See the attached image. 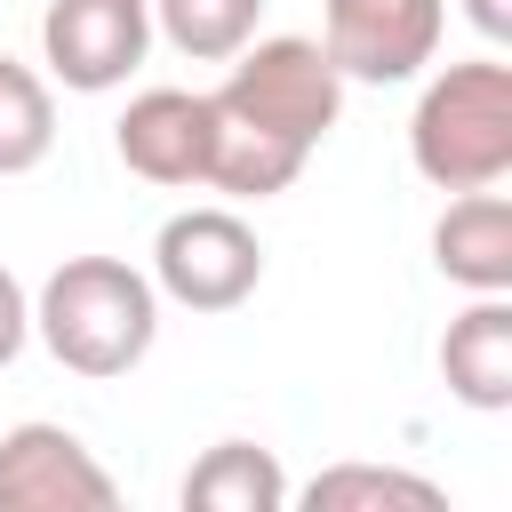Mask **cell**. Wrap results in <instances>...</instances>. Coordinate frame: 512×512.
I'll list each match as a JSON object with an SVG mask.
<instances>
[{"label": "cell", "instance_id": "9c48e42d", "mask_svg": "<svg viewBox=\"0 0 512 512\" xmlns=\"http://www.w3.org/2000/svg\"><path fill=\"white\" fill-rule=\"evenodd\" d=\"M432 264L472 296H512V200L496 184L456 192L448 216L432 224Z\"/></svg>", "mask_w": 512, "mask_h": 512}, {"label": "cell", "instance_id": "4fadbf2b", "mask_svg": "<svg viewBox=\"0 0 512 512\" xmlns=\"http://www.w3.org/2000/svg\"><path fill=\"white\" fill-rule=\"evenodd\" d=\"M264 0H152V32L192 64H232L256 40Z\"/></svg>", "mask_w": 512, "mask_h": 512}, {"label": "cell", "instance_id": "8992f818", "mask_svg": "<svg viewBox=\"0 0 512 512\" xmlns=\"http://www.w3.org/2000/svg\"><path fill=\"white\" fill-rule=\"evenodd\" d=\"M120 488L64 424H8L0 432V512H112Z\"/></svg>", "mask_w": 512, "mask_h": 512}, {"label": "cell", "instance_id": "7a4b0ae2", "mask_svg": "<svg viewBox=\"0 0 512 512\" xmlns=\"http://www.w3.org/2000/svg\"><path fill=\"white\" fill-rule=\"evenodd\" d=\"M408 160L440 192H480L512 176V64L464 56L424 80L408 120Z\"/></svg>", "mask_w": 512, "mask_h": 512}, {"label": "cell", "instance_id": "7c38bea8", "mask_svg": "<svg viewBox=\"0 0 512 512\" xmlns=\"http://www.w3.org/2000/svg\"><path fill=\"white\" fill-rule=\"evenodd\" d=\"M280 504H288V472L256 440H216L184 472V512H280Z\"/></svg>", "mask_w": 512, "mask_h": 512}, {"label": "cell", "instance_id": "8fae6325", "mask_svg": "<svg viewBox=\"0 0 512 512\" xmlns=\"http://www.w3.org/2000/svg\"><path fill=\"white\" fill-rule=\"evenodd\" d=\"M304 144H288V136H272V128H256V120H240L232 104H216L208 96V192H224V200H272V192H288L296 176H304Z\"/></svg>", "mask_w": 512, "mask_h": 512}, {"label": "cell", "instance_id": "5bb4252c", "mask_svg": "<svg viewBox=\"0 0 512 512\" xmlns=\"http://www.w3.org/2000/svg\"><path fill=\"white\" fill-rule=\"evenodd\" d=\"M304 504L312 512H440L448 496L400 464H328V472H312Z\"/></svg>", "mask_w": 512, "mask_h": 512}, {"label": "cell", "instance_id": "2e32d148", "mask_svg": "<svg viewBox=\"0 0 512 512\" xmlns=\"http://www.w3.org/2000/svg\"><path fill=\"white\" fill-rule=\"evenodd\" d=\"M24 336H32V296H24V280L0 264V368L24 352Z\"/></svg>", "mask_w": 512, "mask_h": 512}, {"label": "cell", "instance_id": "52a82bcc", "mask_svg": "<svg viewBox=\"0 0 512 512\" xmlns=\"http://www.w3.org/2000/svg\"><path fill=\"white\" fill-rule=\"evenodd\" d=\"M152 48V0H48L40 16V56L64 88L104 96L120 88Z\"/></svg>", "mask_w": 512, "mask_h": 512}, {"label": "cell", "instance_id": "e0dca14e", "mask_svg": "<svg viewBox=\"0 0 512 512\" xmlns=\"http://www.w3.org/2000/svg\"><path fill=\"white\" fill-rule=\"evenodd\" d=\"M464 16L480 24V40H496V48L512 40V0H464Z\"/></svg>", "mask_w": 512, "mask_h": 512}, {"label": "cell", "instance_id": "5b68a950", "mask_svg": "<svg viewBox=\"0 0 512 512\" xmlns=\"http://www.w3.org/2000/svg\"><path fill=\"white\" fill-rule=\"evenodd\" d=\"M448 0H320V48L344 80L392 88L440 56Z\"/></svg>", "mask_w": 512, "mask_h": 512}, {"label": "cell", "instance_id": "ba28073f", "mask_svg": "<svg viewBox=\"0 0 512 512\" xmlns=\"http://www.w3.org/2000/svg\"><path fill=\"white\" fill-rule=\"evenodd\" d=\"M112 152L128 176L144 184H200L208 176V96L192 88H144L128 96V112L112 120Z\"/></svg>", "mask_w": 512, "mask_h": 512}, {"label": "cell", "instance_id": "6da1fadb", "mask_svg": "<svg viewBox=\"0 0 512 512\" xmlns=\"http://www.w3.org/2000/svg\"><path fill=\"white\" fill-rule=\"evenodd\" d=\"M32 336L56 352V368L112 384L152 352L160 288H152V272L120 264V256H64L32 296Z\"/></svg>", "mask_w": 512, "mask_h": 512}, {"label": "cell", "instance_id": "277c9868", "mask_svg": "<svg viewBox=\"0 0 512 512\" xmlns=\"http://www.w3.org/2000/svg\"><path fill=\"white\" fill-rule=\"evenodd\" d=\"M264 280V248L232 208H176L152 240V288L184 312H232Z\"/></svg>", "mask_w": 512, "mask_h": 512}, {"label": "cell", "instance_id": "30bf717a", "mask_svg": "<svg viewBox=\"0 0 512 512\" xmlns=\"http://www.w3.org/2000/svg\"><path fill=\"white\" fill-rule=\"evenodd\" d=\"M440 376L464 408H512V296H472L440 336Z\"/></svg>", "mask_w": 512, "mask_h": 512}, {"label": "cell", "instance_id": "9a60e30c", "mask_svg": "<svg viewBox=\"0 0 512 512\" xmlns=\"http://www.w3.org/2000/svg\"><path fill=\"white\" fill-rule=\"evenodd\" d=\"M56 152V96L32 64L0 48V176H32Z\"/></svg>", "mask_w": 512, "mask_h": 512}, {"label": "cell", "instance_id": "3957f363", "mask_svg": "<svg viewBox=\"0 0 512 512\" xmlns=\"http://www.w3.org/2000/svg\"><path fill=\"white\" fill-rule=\"evenodd\" d=\"M216 104H232L240 120H256V128H272V136H288V144L312 152V144L336 128V112H344V72L328 64L320 40L272 32V40H248V48L232 56Z\"/></svg>", "mask_w": 512, "mask_h": 512}]
</instances>
